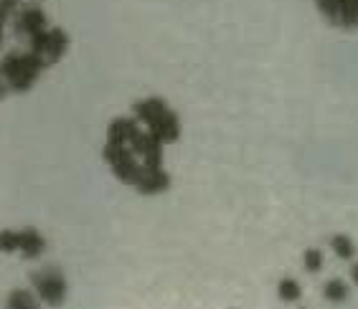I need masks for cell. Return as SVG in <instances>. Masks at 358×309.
Here are the masks:
<instances>
[{
	"instance_id": "obj_1",
	"label": "cell",
	"mask_w": 358,
	"mask_h": 309,
	"mask_svg": "<svg viewBox=\"0 0 358 309\" xmlns=\"http://www.w3.org/2000/svg\"><path fill=\"white\" fill-rule=\"evenodd\" d=\"M132 117H117L112 119L107 127V142H104L102 160L110 165L112 175L124 183V186L135 188L143 195H158L171 188V175L166 167L150 170L143 165V160L138 158V152L132 150L130 140H127V127H130Z\"/></svg>"
},
{
	"instance_id": "obj_2",
	"label": "cell",
	"mask_w": 358,
	"mask_h": 309,
	"mask_svg": "<svg viewBox=\"0 0 358 309\" xmlns=\"http://www.w3.org/2000/svg\"><path fill=\"white\" fill-rule=\"evenodd\" d=\"M132 114H135V119H138L158 142H163V144L178 142L180 119L171 104L163 102L160 96H148V99L138 102L132 107Z\"/></svg>"
},
{
	"instance_id": "obj_3",
	"label": "cell",
	"mask_w": 358,
	"mask_h": 309,
	"mask_svg": "<svg viewBox=\"0 0 358 309\" xmlns=\"http://www.w3.org/2000/svg\"><path fill=\"white\" fill-rule=\"evenodd\" d=\"M48 66L43 63V59L38 54H34L31 48L28 51H10L3 56L0 61V79L8 84L10 91H31L36 86V82L41 79V74Z\"/></svg>"
},
{
	"instance_id": "obj_4",
	"label": "cell",
	"mask_w": 358,
	"mask_h": 309,
	"mask_svg": "<svg viewBox=\"0 0 358 309\" xmlns=\"http://www.w3.org/2000/svg\"><path fill=\"white\" fill-rule=\"evenodd\" d=\"M31 287H34L36 296L41 299V304H48V307H62L66 302V294H69L66 276L56 266H43L38 271H31Z\"/></svg>"
},
{
	"instance_id": "obj_5",
	"label": "cell",
	"mask_w": 358,
	"mask_h": 309,
	"mask_svg": "<svg viewBox=\"0 0 358 309\" xmlns=\"http://www.w3.org/2000/svg\"><path fill=\"white\" fill-rule=\"evenodd\" d=\"M0 251L3 254H21L23 259L34 262L41 259L46 251V239L36 228H18V231H0Z\"/></svg>"
},
{
	"instance_id": "obj_6",
	"label": "cell",
	"mask_w": 358,
	"mask_h": 309,
	"mask_svg": "<svg viewBox=\"0 0 358 309\" xmlns=\"http://www.w3.org/2000/svg\"><path fill=\"white\" fill-rule=\"evenodd\" d=\"M69 43L71 38L64 28H43V31H38V33L28 38V48L41 56L46 66H54V63L62 61L66 51H69Z\"/></svg>"
},
{
	"instance_id": "obj_7",
	"label": "cell",
	"mask_w": 358,
	"mask_h": 309,
	"mask_svg": "<svg viewBox=\"0 0 358 309\" xmlns=\"http://www.w3.org/2000/svg\"><path fill=\"white\" fill-rule=\"evenodd\" d=\"M13 31L15 36H23V38H31L34 33L48 28V18H46V10L41 6H21L18 10L13 13Z\"/></svg>"
},
{
	"instance_id": "obj_8",
	"label": "cell",
	"mask_w": 358,
	"mask_h": 309,
	"mask_svg": "<svg viewBox=\"0 0 358 309\" xmlns=\"http://www.w3.org/2000/svg\"><path fill=\"white\" fill-rule=\"evenodd\" d=\"M333 26L343 28V31H356L358 28V0H343V3H341V10H338V18Z\"/></svg>"
},
{
	"instance_id": "obj_9",
	"label": "cell",
	"mask_w": 358,
	"mask_h": 309,
	"mask_svg": "<svg viewBox=\"0 0 358 309\" xmlns=\"http://www.w3.org/2000/svg\"><path fill=\"white\" fill-rule=\"evenodd\" d=\"M6 304L10 309H36L41 304V299H38L36 292H31V289H13V292L8 294Z\"/></svg>"
},
{
	"instance_id": "obj_10",
	"label": "cell",
	"mask_w": 358,
	"mask_h": 309,
	"mask_svg": "<svg viewBox=\"0 0 358 309\" xmlns=\"http://www.w3.org/2000/svg\"><path fill=\"white\" fill-rule=\"evenodd\" d=\"M323 296L331 304H343L351 299V289H348V284H345L343 279H331V282H325Z\"/></svg>"
},
{
	"instance_id": "obj_11",
	"label": "cell",
	"mask_w": 358,
	"mask_h": 309,
	"mask_svg": "<svg viewBox=\"0 0 358 309\" xmlns=\"http://www.w3.org/2000/svg\"><path fill=\"white\" fill-rule=\"evenodd\" d=\"M300 296H303V287H300L292 276L280 279V284H277V299H280V302L295 304V302H300Z\"/></svg>"
},
{
	"instance_id": "obj_12",
	"label": "cell",
	"mask_w": 358,
	"mask_h": 309,
	"mask_svg": "<svg viewBox=\"0 0 358 309\" xmlns=\"http://www.w3.org/2000/svg\"><path fill=\"white\" fill-rule=\"evenodd\" d=\"M331 248H333V254H336L338 259H343V262H353V259H356V246H353V241L343 234L331 236Z\"/></svg>"
},
{
	"instance_id": "obj_13",
	"label": "cell",
	"mask_w": 358,
	"mask_h": 309,
	"mask_svg": "<svg viewBox=\"0 0 358 309\" xmlns=\"http://www.w3.org/2000/svg\"><path fill=\"white\" fill-rule=\"evenodd\" d=\"M325 259H323V251L320 248H308L303 254V269L308 274H317L320 269H323Z\"/></svg>"
},
{
	"instance_id": "obj_14",
	"label": "cell",
	"mask_w": 358,
	"mask_h": 309,
	"mask_svg": "<svg viewBox=\"0 0 358 309\" xmlns=\"http://www.w3.org/2000/svg\"><path fill=\"white\" fill-rule=\"evenodd\" d=\"M341 3H343V0H315V8H317V13L323 15L325 21L333 26L338 18V8H341Z\"/></svg>"
},
{
	"instance_id": "obj_15",
	"label": "cell",
	"mask_w": 358,
	"mask_h": 309,
	"mask_svg": "<svg viewBox=\"0 0 358 309\" xmlns=\"http://www.w3.org/2000/svg\"><path fill=\"white\" fill-rule=\"evenodd\" d=\"M23 6V0H0V15H6L8 21L13 18V13Z\"/></svg>"
},
{
	"instance_id": "obj_16",
	"label": "cell",
	"mask_w": 358,
	"mask_h": 309,
	"mask_svg": "<svg viewBox=\"0 0 358 309\" xmlns=\"http://www.w3.org/2000/svg\"><path fill=\"white\" fill-rule=\"evenodd\" d=\"M351 279H353V284L358 287V262H351Z\"/></svg>"
},
{
	"instance_id": "obj_17",
	"label": "cell",
	"mask_w": 358,
	"mask_h": 309,
	"mask_svg": "<svg viewBox=\"0 0 358 309\" xmlns=\"http://www.w3.org/2000/svg\"><path fill=\"white\" fill-rule=\"evenodd\" d=\"M8 91H10V89H8V84L3 82V79H0V102H3V99L8 96Z\"/></svg>"
},
{
	"instance_id": "obj_18",
	"label": "cell",
	"mask_w": 358,
	"mask_h": 309,
	"mask_svg": "<svg viewBox=\"0 0 358 309\" xmlns=\"http://www.w3.org/2000/svg\"><path fill=\"white\" fill-rule=\"evenodd\" d=\"M6 23H8V18L6 15H0V46H3V28H6Z\"/></svg>"
}]
</instances>
